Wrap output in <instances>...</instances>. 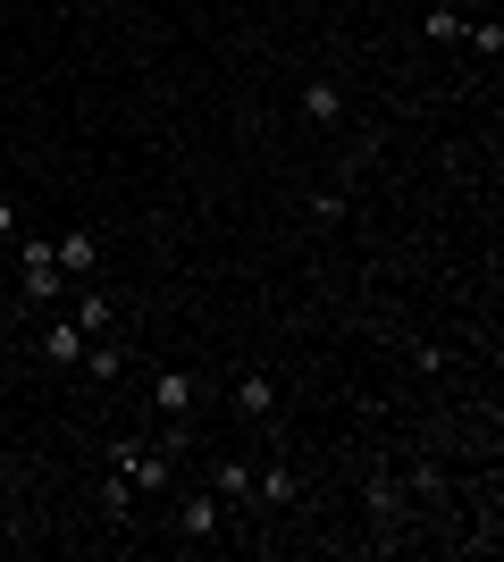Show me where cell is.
<instances>
[{
	"mask_svg": "<svg viewBox=\"0 0 504 562\" xmlns=\"http://www.w3.org/2000/svg\"><path fill=\"white\" fill-rule=\"evenodd\" d=\"M110 462H118V478L135 487V496H168V478H177V454H168V445L118 437V454H110Z\"/></svg>",
	"mask_w": 504,
	"mask_h": 562,
	"instance_id": "1",
	"label": "cell"
},
{
	"mask_svg": "<svg viewBox=\"0 0 504 562\" xmlns=\"http://www.w3.org/2000/svg\"><path fill=\"white\" fill-rule=\"evenodd\" d=\"M60 285H67L60 252H51V244H26V303H51Z\"/></svg>",
	"mask_w": 504,
	"mask_h": 562,
	"instance_id": "2",
	"label": "cell"
},
{
	"mask_svg": "<svg viewBox=\"0 0 504 562\" xmlns=\"http://www.w3.org/2000/svg\"><path fill=\"white\" fill-rule=\"evenodd\" d=\"M42 361H51V370H76V361H85V328H76V319H51V328H42Z\"/></svg>",
	"mask_w": 504,
	"mask_h": 562,
	"instance_id": "3",
	"label": "cell"
},
{
	"mask_svg": "<svg viewBox=\"0 0 504 562\" xmlns=\"http://www.w3.org/2000/svg\"><path fill=\"white\" fill-rule=\"evenodd\" d=\"M193 395H202V386H193L186 370H160V378H152V411H168V420H186Z\"/></svg>",
	"mask_w": 504,
	"mask_h": 562,
	"instance_id": "4",
	"label": "cell"
},
{
	"mask_svg": "<svg viewBox=\"0 0 504 562\" xmlns=\"http://www.w3.org/2000/svg\"><path fill=\"white\" fill-rule=\"evenodd\" d=\"M303 118H312V126H337V118H345V93H337V76H312V85H303Z\"/></svg>",
	"mask_w": 504,
	"mask_h": 562,
	"instance_id": "5",
	"label": "cell"
},
{
	"mask_svg": "<svg viewBox=\"0 0 504 562\" xmlns=\"http://www.w3.org/2000/svg\"><path fill=\"white\" fill-rule=\"evenodd\" d=\"M236 411H244V420H269V411H278V386H269V370H244V378H236Z\"/></svg>",
	"mask_w": 504,
	"mask_h": 562,
	"instance_id": "6",
	"label": "cell"
},
{
	"mask_svg": "<svg viewBox=\"0 0 504 562\" xmlns=\"http://www.w3.org/2000/svg\"><path fill=\"white\" fill-rule=\"evenodd\" d=\"M177 529L211 537V529H219V496H186V503H177Z\"/></svg>",
	"mask_w": 504,
	"mask_h": 562,
	"instance_id": "7",
	"label": "cell"
},
{
	"mask_svg": "<svg viewBox=\"0 0 504 562\" xmlns=\"http://www.w3.org/2000/svg\"><path fill=\"white\" fill-rule=\"evenodd\" d=\"M51 252H60V269H93V260H101V252H93V235H85V227H76V235H60V244H51Z\"/></svg>",
	"mask_w": 504,
	"mask_h": 562,
	"instance_id": "8",
	"label": "cell"
},
{
	"mask_svg": "<svg viewBox=\"0 0 504 562\" xmlns=\"http://www.w3.org/2000/svg\"><path fill=\"white\" fill-rule=\"evenodd\" d=\"M110 294H85V303H76V328H85V336H110Z\"/></svg>",
	"mask_w": 504,
	"mask_h": 562,
	"instance_id": "9",
	"label": "cell"
},
{
	"mask_svg": "<svg viewBox=\"0 0 504 562\" xmlns=\"http://www.w3.org/2000/svg\"><path fill=\"white\" fill-rule=\"evenodd\" d=\"M211 496H219V503H236V496H252V470H236V462H219V470H211Z\"/></svg>",
	"mask_w": 504,
	"mask_h": 562,
	"instance_id": "10",
	"label": "cell"
},
{
	"mask_svg": "<svg viewBox=\"0 0 504 562\" xmlns=\"http://www.w3.org/2000/svg\"><path fill=\"white\" fill-rule=\"evenodd\" d=\"M252 496H261V503H294V470H269V478H252Z\"/></svg>",
	"mask_w": 504,
	"mask_h": 562,
	"instance_id": "11",
	"label": "cell"
},
{
	"mask_svg": "<svg viewBox=\"0 0 504 562\" xmlns=\"http://www.w3.org/2000/svg\"><path fill=\"white\" fill-rule=\"evenodd\" d=\"M0 235H17V210H9V202H0Z\"/></svg>",
	"mask_w": 504,
	"mask_h": 562,
	"instance_id": "12",
	"label": "cell"
}]
</instances>
